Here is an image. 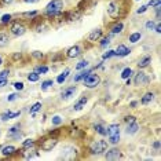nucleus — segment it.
<instances>
[{
  "label": "nucleus",
  "mask_w": 161,
  "mask_h": 161,
  "mask_svg": "<svg viewBox=\"0 0 161 161\" xmlns=\"http://www.w3.org/2000/svg\"><path fill=\"white\" fill-rule=\"evenodd\" d=\"M106 150H107V142L103 139L95 140V142H92L91 146H89V152H91V154H94V156L103 154Z\"/></svg>",
  "instance_id": "1"
},
{
  "label": "nucleus",
  "mask_w": 161,
  "mask_h": 161,
  "mask_svg": "<svg viewBox=\"0 0 161 161\" xmlns=\"http://www.w3.org/2000/svg\"><path fill=\"white\" fill-rule=\"evenodd\" d=\"M83 83H84V86H86L87 88L92 89V88H95V87L99 86V83H101V77H99L98 75H94L92 72H91V73H89V75L83 80Z\"/></svg>",
  "instance_id": "2"
},
{
  "label": "nucleus",
  "mask_w": 161,
  "mask_h": 161,
  "mask_svg": "<svg viewBox=\"0 0 161 161\" xmlns=\"http://www.w3.org/2000/svg\"><path fill=\"white\" fill-rule=\"evenodd\" d=\"M149 83H150V77L146 75V73H143V72H138L136 75H135L134 84L136 87H146Z\"/></svg>",
  "instance_id": "3"
},
{
  "label": "nucleus",
  "mask_w": 161,
  "mask_h": 161,
  "mask_svg": "<svg viewBox=\"0 0 161 161\" xmlns=\"http://www.w3.org/2000/svg\"><path fill=\"white\" fill-rule=\"evenodd\" d=\"M57 145H58L57 138H48V139H43V142H40V149L43 152H51Z\"/></svg>",
  "instance_id": "4"
},
{
  "label": "nucleus",
  "mask_w": 161,
  "mask_h": 161,
  "mask_svg": "<svg viewBox=\"0 0 161 161\" xmlns=\"http://www.w3.org/2000/svg\"><path fill=\"white\" fill-rule=\"evenodd\" d=\"M11 33L14 36H17V37H19V36H24L25 35V32H26V26H25L22 22H19V21H17V22H14V24L11 25Z\"/></svg>",
  "instance_id": "5"
},
{
  "label": "nucleus",
  "mask_w": 161,
  "mask_h": 161,
  "mask_svg": "<svg viewBox=\"0 0 161 161\" xmlns=\"http://www.w3.org/2000/svg\"><path fill=\"white\" fill-rule=\"evenodd\" d=\"M63 8V0H51L50 3L45 7V11L48 12H55V11H61Z\"/></svg>",
  "instance_id": "6"
},
{
  "label": "nucleus",
  "mask_w": 161,
  "mask_h": 161,
  "mask_svg": "<svg viewBox=\"0 0 161 161\" xmlns=\"http://www.w3.org/2000/svg\"><path fill=\"white\" fill-rule=\"evenodd\" d=\"M107 14L110 15L112 18H117L120 14V6L117 2H110V3L107 4Z\"/></svg>",
  "instance_id": "7"
},
{
  "label": "nucleus",
  "mask_w": 161,
  "mask_h": 161,
  "mask_svg": "<svg viewBox=\"0 0 161 161\" xmlns=\"http://www.w3.org/2000/svg\"><path fill=\"white\" fill-rule=\"evenodd\" d=\"M76 91H77L76 86L66 87V88H63L62 91H61V98H62V99H65V101H68V99H70L72 96H75Z\"/></svg>",
  "instance_id": "8"
},
{
  "label": "nucleus",
  "mask_w": 161,
  "mask_h": 161,
  "mask_svg": "<svg viewBox=\"0 0 161 161\" xmlns=\"http://www.w3.org/2000/svg\"><path fill=\"white\" fill-rule=\"evenodd\" d=\"M121 157H122L121 152L119 149H116V147H113L110 150H106V153H105V158L106 160H120Z\"/></svg>",
  "instance_id": "9"
},
{
  "label": "nucleus",
  "mask_w": 161,
  "mask_h": 161,
  "mask_svg": "<svg viewBox=\"0 0 161 161\" xmlns=\"http://www.w3.org/2000/svg\"><path fill=\"white\" fill-rule=\"evenodd\" d=\"M80 54H81L80 45H72V47L68 48V51H66V57L72 59V58H77Z\"/></svg>",
  "instance_id": "10"
},
{
  "label": "nucleus",
  "mask_w": 161,
  "mask_h": 161,
  "mask_svg": "<svg viewBox=\"0 0 161 161\" xmlns=\"http://www.w3.org/2000/svg\"><path fill=\"white\" fill-rule=\"evenodd\" d=\"M19 129H21V125H19V124L12 125L11 128L8 129V136L12 138V139H19V138L22 136V134H21Z\"/></svg>",
  "instance_id": "11"
},
{
  "label": "nucleus",
  "mask_w": 161,
  "mask_h": 161,
  "mask_svg": "<svg viewBox=\"0 0 161 161\" xmlns=\"http://www.w3.org/2000/svg\"><path fill=\"white\" fill-rule=\"evenodd\" d=\"M107 136H114V135H120V125L119 124H110L106 128Z\"/></svg>",
  "instance_id": "12"
},
{
  "label": "nucleus",
  "mask_w": 161,
  "mask_h": 161,
  "mask_svg": "<svg viewBox=\"0 0 161 161\" xmlns=\"http://www.w3.org/2000/svg\"><path fill=\"white\" fill-rule=\"evenodd\" d=\"M102 33H103V32H102V29H95V30H92V32L89 33L87 39H88V42H91V43L98 42V40L102 37Z\"/></svg>",
  "instance_id": "13"
},
{
  "label": "nucleus",
  "mask_w": 161,
  "mask_h": 161,
  "mask_svg": "<svg viewBox=\"0 0 161 161\" xmlns=\"http://www.w3.org/2000/svg\"><path fill=\"white\" fill-rule=\"evenodd\" d=\"M114 52H116V57H127V55L131 52V50H129L128 47H125L124 44H120L119 47L116 48Z\"/></svg>",
  "instance_id": "14"
},
{
  "label": "nucleus",
  "mask_w": 161,
  "mask_h": 161,
  "mask_svg": "<svg viewBox=\"0 0 161 161\" xmlns=\"http://www.w3.org/2000/svg\"><path fill=\"white\" fill-rule=\"evenodd\" d=\"M87 102H88V98H87V96H83V98H80V99H79V101L75 103V106H73V110H76V112L83 110L84 107H86Z\"/></svg>",
  "instance_id": "15"
},
{
  "label": "nucleus",
  "mask_w": 161,
  "mask_h": 161,
  "mask_svg": "<svg viewBox=\"0 0 161 161\" xmlns=\"http://www.w3.org/2000/svg\"><path fill=\"white\" fill-rule=\"evenodd\" d=\"M19 116H21V112H15V113H12V112L7 110V112H4V113L2 114V117H0V119L3 120V121H8V120L15 119V117H19Z\"/></svg>",
  "instance_id": "16"
},
{
  "label": "nucleus",
  "mask_w": 161,
  "mask_h": 161,
  "mask_svg": "<svg viewBox=\"0 0 161 161\" xmlns=\"http://www.w3.org/2000/svg\"><path fill=\"white\" fill-rule=\"evenodd\" d=\"M150 62H152V57H150V55H146V57H143V58L139 59V62H138V68L145 69V68H147V66L150 65Z\"/></svg>",
  "instance_id": "17"
},
{
  "label": "nucleus",
  "mask_w": 161,
  "mask_h": 161,
  "mask_svg": "<svg viewBox=\"0 0 161 161\" xmlns=\"http://www.w3.org/2000/svg\"><path fill=\"white\" fill-rule=\"evenodd\" d=\"M0 152H2V154H3L4 157H10V156H12L15 152H17V149H15L14 146H11V145H10V146H3Z\"/></svg>",
  "instance_id": "18"
},
{
  "label": "nucleus",
  "mask_w": 161,
  "mask_h": 161,
  "mask_svg": "<svg viewBox=\"0 0 161 161\" xmlns=\"http://www.w3.org/2000/svg\"><path fill=\"white\" fill-rule=\"evenodd\" d=\"M94 69H96V66H95V68H94ZM94 69L91 68V69H87V70H83V72H80V73H79V75H77V76H76V77H75V81H76V83H79V81L84 80V79H86L87 76H88L89 73H91V72L94 70Z\"/></svg>",
  "instance_id": "19"
},
{
  "label": "nucleus",
  "mask_w": 161,
  "mask_h": 161,
  "mask_svg": "<svg viewBox=\"0 0 161 161\" xmlns=\"http://www.w3.org/2000/svg\"><path fill=\"white\" fill-rule=\"evenodd\" d=\"M138 129H139V125L136 124V121L135 122H131V124H127V129H125V132L128 135H134L138 132Z\"/></svg>",
  "instance_id": "20"
},
{
  "label": "nucleus",
  "mask_w": 161,
  "mask_h": 161,
  "mask_svg": "<svg viewBox=\"0 0 161 161\" xmlns=\"http://www.w3.org/2000/svg\"><path fill=\"white\" fill-rule=\"evenodd\" d=\"M153 99H154V92H146L142 96V99H140V103L142 105H149Z\"/></svg>",
  "instance_id": "21"
},
{
  "label": "nucleus",
  "mask_w": 161,
  "mask_h": 161,
  "mask_svg": "<svg viewBox=\"0 0 161 161\" xmlns=\"http://www.w3.org/2000/svg\"><path fill=\"white\" fill-rule=\"evenodd\" d=\"M69 73H70V69H65V70H63L62 73H61V75L57 77V83L58 84H63L66 81V79H68Z\"/></svg>",
  "instance_id": "22"
},
{
  "label": "nucleus",
  "mask_w": 161,
  "mask_h": 161,
  "mask_svg": "<svg viewBox=\"0 0 161 161\" xmlns=\"http://www.w3.org/2000/svg\"><path fill=\"white\" fill-rule=\"evenodd\" d=\"M10 43V39H8V36L6 35V33L3 32H0V48H4L7 47Z\"/></svg>",
  "instance_id": "23"
},
{
  "label": "nucleus",
  "mask_w": 161,
  "mask_h": 161,
  "mask_svg": "<svg viewBox=\"0 0 161 161\" xmlns=\"http://www.w3.org/2000/svg\"><path fill=\"white\" fill-rule=\"evenodd\" d=\"M122 29H124V24H122V22H117L110 29V32H112V35H117V33H121Z\"/></svg>",
  "instance_id": "24"
},
{
  "label": "nucleus",
  "mask_w": 161,
  "mask_h": 161,
  "mask_svg": "<svg viewBox=\"0 0 161 161\" xmlns=\"http://www.w3.org/2000/svg\"><path fill=\"white\" fill-rule=\"evenodd\" d=\"M42 107H43V105L40 103V102H36V103L33 105L32 107H30V110H29L30 116H36V113H37V112L42 110Z\"/></svg>",
  "instance_id": "25"
},
{
  "label": "nucleus",
  "mask_w": 161,
  "mask_h": 161,
  "mask_svg": "<svg viewBox=\"0 0 161 161\" xmlns=\"http://www.w3.org/2000/svg\"><path fill=\"white\" fill-rule=\"evenodd\" d=\"M28 80H29L30 83H36V81L40 80V75L35 70V72H32V73H29V75H28Z\"/></svg>",
  "instance_id": "26"
},
{
  "label": "nucleus",
  "mask_w": 161,
  "mask_h": 161,
  "mask_svg": "<svg viewBox=\"0 0 161 161\" xmlns=\"http://www.w3.org/2000/svg\"><path fill=\"white\" fill-rule=\"evenodd\" d=\"M140 39H142V33L140 32H135L132 35H129V42L131 43H138Z\"/></svg>",
  "instance_id": "27"
},
{
  "label": "nucleus",
  "mask_w": 161,
  "mask_h": 161,
  "mask_svg": "<svg viewBox=\"0 0 161 161\" xmlns=\"http://www.w3.org/2000/svg\"><path fill=\"white\" fill-rule=\"evenodd\" d=\"M94 129H95V132H98L99 135H102V136L106 135V128H105L102 124H95L94 125Z\"/></svg>",
  "instance_id": "28"
},
{
  "label": "nucleus",
  "mask_w": 161,
  "mask_h": 161,
  "mask_svg": "<svg viewBox=\"0 0 161 161\" xmlns=\"http://www.w3.org/2000/svg\"><path fill=\"white\" fill-rule=\"evenodd\" d=\"M52 86H54V80H44V81H42L40 88H42V91H47V89Z\"/></svg>",
  "instance_id": "29"
},
{
  "label": "nucleus",
  "mask_w": 161,
  "mask_h": 161,
  "mask_svg": "<svg viewBox=\"0 0 161 161\" xmlns=\"http://www.w3.org/2000/svg\"><path fill=\"white\" fill-rule=\"evenodd\" d=\"M132 73H134V72H132V69H131V68H125L124 70L121 72V79L127 80V79H129V77H131V75H132Z\"/></svg>",
  "instance_id": "30"
},
{
  "label": "nucleus",
  "mask_w": 161,
  "mask_h": 161,
  "mask_svg": "<svg viewBox=\"0 0 161 161\" xmlns=\"http://www.w3.org/2000/svg\"><path fill=\"white\" fill-rule=\"evenodd\" d=\"M35 145V140L33 139H25L22 142V149H29V147H33Z\"/></svg>",
  "instance_id": "31"
},
{
  "label": "nucleus",
  "mask_w": 161,
  "mask_h": 161,
  "mask_svg": "<svg viewBox=\"0 0 161 161\" xmlns=\"http://www.w3.org/2000/svg\"><path fill=\"white\" fill-rule=\"evenodd\" d=\"M66 18H68V21H76L80 18V12H69Z\"/></svg>",
  "instance_id": "32"
},
{
  "label": "nucleus",
  "mask_w": 161,
  "mask_h": 161,
  "mask_svg": "<svg viewBox=\"0 0 161 161\" xmlns=\"http://www.w3.org/2000/svg\"><path fill=\"white\" fill-rule=\"evenodd\" d=\"M11 14H4L3 17H2V19H0V22H2V24H10V22H11Z\"/></svg>",
  "instance_id": "33"
},
{
  "label": "nucleus",
  "mask_w": 161,
  "mask_h": 161,
  "mask_svg": "<svg viewBox=\"0 0 161 161\" xmlns=\"http://www.w3.org/2000/svg\"><path fill=\"white\" fill-rule=\"evenodd\" d=\"M88 66V61H80V62L76 65V70H81V69H86Z\"/></svg>",
  "instance_id": "34"
},
{
  "label": "nucleus",
  "mask_w": 161,
  "mask_h": 161,
  "mask_svg": "<svg viewBox=\"0 0 161 161\" xmlns=\"http://www.w3.org/2000/svg\"><path fill=\"white\" fill-rule=\"evenodd\" d=\"M36 72L39 73V75H45L48 72V66L43 65V66H39V68H36Z\"/></svg>",
  "instance_id": "35"
},
{
  "label": "nucleus",
  "mask_w": 161,
  "mask_h": 161,
  "mask_svg": "<svg viewBox=\"0 0 161 161\" xmlns=\"http://www.w3.org/2000/svg\"><path fill=\"white\" fill-rule=\"evenodd\" d=\"M120 142V135H114V136H109V143L110 145H117Z\"/></svg>",
  "instance_id": "36"
},
{
  "label": "nucleus",
  "mask_w": 161,
  "mask_h": 161,
  "mask_svg": "<svg viewBox=\"0 0 161 161\" xmlns=\"http://www.w3.org/2000/svg\"><path fill=\"white\" fill-rule=\"evenodd\" d=\"M10 73H11L10 69H4V70H2V72H0V79H2V80H3V79H8Z\"/></svg>",
  "instance_id": "37"
},
{
  "label": "nucleus",
  "mask_w": 161,
  "mask_h": 161,
  "mask_svg": "<svg viewBox=\"0 0 161 161\" xmlns=\"http://www.w3.org/2000/svg\"><path fill=\"white\" fill-rule=\"evenodd\" d=\"M112 57H116V52H114V50H109L107 52H105L103 54V59H109V58H112Z\"/></svg>",
  "instance_id": "38"
},
{
  "label": "nucleus",
  "mask_w": 161,
  "mask_h": 161,
  "mask_svg": "<svg viewBox=\"0 0 161 161\" xmlns=\"http://www.w3.org/2000/svg\"><path fill=\"white\" fill-rule=\"evenodd\" d=\"M37 14H39V11H28V12H24V14H22V17H25V18H35Z\"/></svg>",
  "instance_id": "39"
},
{
  "label": "nucleus",
  "mask_w": 161,
  "mask_h": 161,
  "mask_svg": "<svg viewBox=\"0 0 161 161\" xmlns=\"http://www.w3.org/2000/svg\"><path fill=\"white\" fill-rule=\"evenodd\" d=\"M62 117L61 116H54L52 117V125H59V124H62Z\"/></svg>",
  "instance_id": "40"
},
{
  "label": "nucleus",
  "mask_w": 161,
  "mask_h": 161,
  "mask_svg": "<svg viewBox=\"0 0 161 161\" xmlns=\"http://www.w3.org/2000/svg\"><path fill=\"white\" fill-rule=\"evenodd\" d=\"M110 44V37H103L101 42V47L102 48H106V45Z\"/></svg>",
  "instance_id": "41"
},
{
  "label": "nucleus",
  "mask_w": 161,
  "mask_h": 161,
  "mask_svg": "<svg viewBox=\"0 0 161 161\" xmlns=\"http://www.w3.org/2000/svg\"><path fill=\"white\" fill-rule=\"evenodd\" d=\"M32 57L36 58V59H42L44 55H43V52H40V51H33V52H32Z\"/></svg>",
  "instance_id": "42"
},
{
  "label": "nucleus",
  "mask_w": 161,
  "mask_h": 161,
  "mask_svg": "<svg viewBox=\"0 0 161 161\" xmlns=\"http://www.w3.org/2000/svg\"><path fill=\"white\" fill-rule=\"evenodd\" d=\"M12 86L15 87V89H19V91H22V89H24V83H21V81H15Z\"/></svg>",
  "instance_id": "43"
},
{
  "label": "nucleus",
  "mask_w": 161,
  "mask_h": 161,
  "mask_svg": "<svg viewBox=\"0 0 161 161\" xmlns=\"http://www.w3.org/2000/svg\"><path fill=\"white\" fill-rule=\"evenodd\" d=\"M124 121L127 122V124H131V122H135V121H136V119H135L134 116H127V117L124 119Z\"/></svg>",
  "instance_id": "44"
},
{
  "label": "nucleus",
  "mask_w": 161,
  "mask_h": 161,
  "mask_svg": "<svg viewBox=\"0 0 161 161\" xmlns=\"http://www.w3.org/2000/svg\"><path fill=\"white\" fill-rule=\"evenodd\" d=\"M158 4H161V0H150L149 2L150 7H156V6H158Z\"/></svg>",
  "instance_id": "45"
},
{
  "label": "nucleus",
  "mask_w": 161,
  "mask_h": 161,
  "mask_svg": "<svg viewBox=\"0 0 161 161\" xmlns=\"http://www.w3.org/2000/svg\"><path fill=\"white\" fill-rule=\"evenodd\" d=\"M17 98H18V94H10V95L7 96V101H8V102H12V101H15Z\"/></svg>",
  "instance_id": "46"
},
{
  "label": "nucleus",
  "mask_w": 161,
  "mask_h": 161,
  "mask_svg": "<svg viewBox=\"0 0 161 161\" xmlns=\"http://www.w3.org/2000/svg\"><path fill=\"white\" fill-rule=\"evenodd\" d=\"M7 84H8V79H0V88H3V87H6Z\"/></svg>",
  "instance_id": "47"
},
{
  "label": "nucleus",
  "mask_w": 161,
  "mask_h": 161,
  "mask_svg": "<svg viewBox=\"0 0 161 161\" xmlns=\"http://www.w3.org/2000/svg\"><path fill=\"white\" fill-rule=\"evenodd\" d=\"M146 10H147V6H142V7H139V8L136 10V12H138V14H143Z\"/></svg>",
  "instance_id": "48"
},
{
  "label": "nucleus",
  "mask_w": 161,
  "mask_h": 161,
  "mask_svg": "<svg viewBox=\"0 0 161 161\" xmlns=\"http://www.w3.org/2000/svg\"><path fill=\"white\" fill-rule=\"evenodd\" d=\"M153 28H154V22H153V21H147L146 22V29H153Z\"/></svg>",
  "instance_id": "49"
},
{
  "label": "nucleus",
  "mask_w": 161,
  "mask_h": 161,
  "mask_svg": "<svg viewBox=\"0 0 161 161\" xmlns=\"http://www.w3.org/2000/svg\"><path fill=\"white\" fill-rule=\"evenodd\" d=\"M153 147H154V149H160V142H158V140H156V142L153 143Z\"/></svg>",
  "instance_id": "50"
},
{
  "label": "nucleus",
  "mask_w": 161,
  "mask_h": 161,
  "mask_svg": "<svg viewBox=\"0 0 161 161\" xmlns=\"http://www.w3.org/2000/svg\"><path fill=\"white\" fill-rule=\"evenodd\" d=\"M12 2H14V0H2V3L3 4H11Z\"/></svg>",
  "instance_id": "51"
},
{
  "label": "nucleus",
  "mask_w": 161,
  "mask_h": 161,
  "mask_svg": "<svg viewBox=\"0 0 161 161\" xmlns=\"http://www.w3.org/2000/svg\"><path fill=\"white\" fill-rule=\"evenodd\" d=\"M156 32H157V33H160V32H161V25H160V24L156 25Z\"/></svg>",
  "instance_id": "52"
},
{
  "label": "nucleus",
  "mask_w": 161,
  "mask_h": 161,
  "mask_svg": "<svg viewBox=\"0 0 161 161\" xmlns=\"http://www.w3.org/2000/svg\"><path fill=\"white\" fill-rule=\"evenodd\" d=\"M136 105H138V102H136V101H132L131 103H129V106H131V107H135Z\"/></svg>",
  "instance_id": "53"
},
{
  "label": "nucleus",
  "mask_w": 161,
  "mask_h": 161,
  "mask_svg": "<svg viewBox=\"0 0 161 161\" xmlns=\"http://www.w3.org/2000/svg\"><path fill=\"white\" fill-rule=\"evenodd\" d=\"M14 59H18V58H21V54H14Z\"/></svg>",
  "instance_id": "54"
},
{
  "label": "nucleus",
  "mask_w": 161,
  "mask_h": 161,
  "mask_svg": "<svg viewBox=\"0 0 161 161\" xmlns=\"http://www.w3.org/2000/svg\"><path fill=\"white\" fill-rule=\"evenodd\" d=\"M25 3H36V2H37V0H24Z\"/></svg>",
  "instance_id": "55"
},
{
  "label": "nucleus",
  "mask_w": 161,
  "mask_h": 161,
  "mask_svg": "<svg viewBox=\"0 0 161 161\" xmlns=\"http://www.w3.org/2000/svg\"><path fill=\"white\" fill-rule=\"evenodd\" d=\"M3 65V57H2V55H0V66Z\"/></svg>",
  "instance_id": "56"
},
{
  "label": "nucleus",
  "mask_w": 161,
  "mask_h": 161,
  "mask_svg": "<svg viewBox=\"0 0 161 161\" xmlns=\"http://www.w3.org/2000/svg\"><path fill=\"white\" fill-rule=\"evenodd\" d=\"M2 147H3V146H0V150H2Z\"/></svg>",
  "instance_id": "57"
}]
</instances>
